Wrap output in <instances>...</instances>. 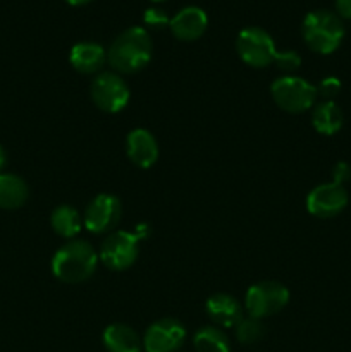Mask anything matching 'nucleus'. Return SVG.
I'll list each match as a JSON object with an SVG mask.
<instances>
[{
	"label": "nucleus",
	"instance_id": "f257e3e1",
	"mask_svg": "<svg viewBox=\"0 0 351 352\" xmlns=\"http://www.w3.org/2000/svg\"><path fill=\"white\" fill-rule=\"evenodd\" d=\"M151 38L145 28L133 26L119 34L112 41L107 54V60L114 71L120 74H134L141 71L151 58Z\"/></svg>",
	"mask_w": 351,
	"mask_h": 352
},
{
	"label": "nucleus",
	"instance_id": "f03ea898",
	"mask_svg": "<svg viewBox=\"0 0 351 352\" xmlns=\"http://www.w3.org/2000/svg\"><path fill=\"white\" fill-rule=\"evenodd\" d=\"M98 256L86 241H71L62 246L52 260V272L65 284H79L95 274Z\"/></svg>",
	"mask_w": 351,
	"mask_h": 352
},
{
	"label": "nucleus",
	"instance_id": "7ed1b4c3",
	"mask_svg": "<svg viewBox=\"0 0 351 352\" xmlns=\"http://www.w3.org/2000/svg\"><path fill=\"white\" fill-rule=\"evenodd\" d=\"M301 34L310 50L329 55L341 45L344 38L343 21L330 10H313L306 14L301 24Z\"/></svg>",
	"mask_w": 351,
	"mask_h": 352
},
{
	"label": "nucleus",
	"instance_id": "20e7f679",
	"mask_svg": "<svg viewBox=\"0 0 351 352\" xmlns=\"http://www.w3.org/2000/svg\"><path fill=\"white\" fill-rule=\"evenodd\" d=\"M274 102L289 113H301L312 109L317 98V88L306 79L296 76L279 78L270 88Z\"/></svg>",
	"mask_w": 351,
	"mask_h": 352
},
{
	"label": "nucleus",
	"instance_id": "39448f33",
	"mask_svg": "<svg viewBox=\"0 0 351 352\" xmlns=\"http://www.w3.org/2000/svg\"><path fill=\"white\" fill-rule=\"evenodd\" d=\"M289 301V291L274 280L258 282L251 285L244 298V308L253 318H265L281 311Z\"/></svg>",
	"mask_w": 351,
	"mask_h": 352
},
{
	"label": "nucleus",
	"instance_id": "423d86ee",
	"mask_svg": "<svg viewBox=\"0 0 351 352\" xmlns=\"http://www.w3.org/2000/svg\"><path fill=\"white\" fill-rule=\"evenodd\" d=\"M236 50L244 64L258 69L272 64L277 54L272 36L262 28H244L237 34Z\"/></svg>",
	"mask_w": 351,
	"mask_h": 352
},
{
	"label": "nucleus",
	"instance_id": "0eeeda50",
	"mask_svg": "<svg viewBox=\"0 0 351 352\" xmlns=\"http://www.w3.org/2000/svg\"><path fill=\"white\" fill-rule=\"evenodd\" d=\"M147 232L131 234L127 230L114 232L103 241L100 250V260L107 268L114 272L127 270L138 258V241L143 239Z\"/></svg>",
	"mask_w": 351,
	"mask_h": 352
},
{
	"label": "nucleus",
	"instance_id": "6e6552de",
	"mask_svg": "<svg viewBox=\"0 0 351 352\" xmlns=\"http://www.w3.org/2000/svg\"><path fill=\"white\" fill-rule=\"evenodd\" d=\"M93 103L102 112H120L129 102V88L126 81L116 72H102L96 76L89 88Z\"/></svg>",
	"mask_w": 351,
	"mask_h": 352
},
{
	"label": "nucleus",
	"instance_id": "1a4fd4ad",
	"mask_svg": "<svg viewBox=\"0 0 351 352\" xmlns=\"http://www.w3.org/2000/svg\"><path fill=\"white\" fill-rule=\"evenodd\" d=\"M346 189L336 182L317 186L306 198V208L313 217H319V219H332V217L339 215L346 208Z\"/></svg>",
	"mask_w": 351,
	"mask_h": 352
},
{
	"label": "nucleus",
	"instance_id": "9d476101",
	"mask_svg": "<svg viewBox=\"0 0 351 352\" xmlns=\"http://www.w3.org/2000/svg\"><path fill=\"white\" fill-rule=\"evenodd\" d=\"M123 215L120 201L112 195H98L85 210V227L93 234L109 232Z\"/></svg>",
	"mask_w": 351,
	"mask_h": 352
},
{
	"label": "nucleus",
	"instance_id": "9b49d317",
	"mask_svg": "<svg viewBox=\"0 0 351 352\" xmlns=\"http://www.w3.org/2000/svg\"><path fill=\"white\" fill-rule=\"evenodd\" d=\"M186 339V330L182 323L174 318H164L155 322L147 330L143 347L147 352H176Z\"/></svg>",
	"mask_w": 351,
	"mask_h": 352
},
{
	"label": "nucleus",
	"instance_id": "f8f14e48",
	"mask_svg": "<svg viewBox=\"0 0 351 352\" xmlns=\"http://www.w3.org/2000/svg\"><path fill=\"white\" fill-rule=\"evenodd\" d=\"M206 26H209L206 12L195 6L184 7V9L179 10L171 19V24H169L172 34L182 41L198 40L206 31Z\"/></svg>",
	"mask_w": 351,
	"mask_h": 352
},
{
	"label": "nucleus",
	"instance_id": "ddd939ff",
	"mask_svg": "<svg viewBox=\"0 0 351 352\" xmlns=\"http://www.w3.org/2000/svg\"><path fill=\"white\" fill-rule=\"evenodd\" d=\"M127 157L140 168H150L158 158V144L147 129L131 131L126 140Z\"/></svg>",
	"mask_w": 351,
	"mask_h": 352
},
{
	"label": "nucleus",
	"instance_id": "4468645a",
	"mask_svg": "<svg viewBox=\"0 0 351 352\" xmlns=\"http://www.w3.org/2000/svg\"><path fill=\"white\" fill-rule=\"evenodd\" d=\"M206 315L219 327H236L243 320V306L229 294H213L205 305Z\"/></svg>",
	"mask_w": 351,
	"mask_h": 352
},
{
	"label": "nucleus",
	"instance_id": "2eb2a0df",
	"mask_svg": "<svg viewBox=\"0 0 351 352\" xmlns=\"http://www.w3.org/2000/svg\"><path fill=\"white\" fill-rule=\"evenodd\" d=\"M105 50L102 45L93 43V41H83L72 47L69 60L71 65L81 74H95L105 64Z\"/></svg>",
	"mask_w": 351,
	"mask_h": 352
},
{
	"label": "nucleus",
	"instance_id": "dca6fc26",
	"mask_svg": "<svg viewBox=\"0 0 351 352\" xmlns=\"http://www.w3.org/2000/svg\"><path fill=\"white\" fill-rule=\"evenodd\" d=\"M103 346L109 352H141L143 342L138 333L124 323H114L103 330Z\"/></svg>",
	"mask_w": 351,
	"mask_h": 352
},
{
	"label": "nucleus",
	"instance_id": "f3484780",
	"mask_svg": "<svg viewBox=\"0 0 351 352\" xmlns=\"http://www.w3.org/2000/svg\"><path fill=\"white\" fill-rule=\"evenodd\" d=\"M28 199V186L14 174H0V208L16 210Z\"/></svg>",
	"mask_w": 351,
	"mask_h": 352
},
{
	"label": "nucleus",
	"instance_id": "a211bd4d",
	"mask_svg": "<svg viewBox=\"0 0 351 352\" xmlns=\"http://www.w3.org/2000/svg\"><path fill=\"white\" fill-rule=\"evenodd\" d=\"M312 122L320 134L332 136L343 126V112L334 102H323L313 110Z\"/></svg>",
	"mask_w": 351,
	"mask_h": 352
},
{
	"label": "nucleus",
	"instance_id": "6ab92c4d",
	"mask_svg": "<svg viewBox=\"0 0 351 352\" xmlns=\"http://www.w3.org/2000/svg\"><path fill=\"white\" fill-rule=\"evenodd\" d=\"M50 223L58 236L67 237V239L78 236L79 230H81V219H79V213L69 205L57 206V208L52 212Z\"/></svg>",
	"mask_w": 351,
	"mask_h": 352
},
{
	"label": "nucleus",
	"instance_id": "aec40b11",
	"mask_svg": "<svg viewBox=\"0 0 351 352\" xmlns=\"http://www.w3.org/2000/svg\"><path fill=\"white\" fill-rule=\"evenodd\" d=\"M196 352H231L226 333L217 327H203L193 337Z\"/></svg>",
	"mask_w": 351,
	"mask_h": 352
},
{
	"label": "nucleus",
	"instance_id": "412c9836",
	"mask_svg": "<svg viewBox=\"0 0 351 352\" xmlns=\"http://www.w3.org/2000/svg\"><path fill=\"white\" fill-rule=\"evenodd\" d=\"M265 327L258 318L248 316L236 325V337L241 344H255L264 337Z\"/></svg>",
	"mask_w": 351,
	"mask_h": 352
},
{
	"label": "nucleus",
	"instance_id": "4be33fe9",
	"mask_svg": "<svg viewBox=\"0 0 351 352\" xmlns=\"http://www.w3.org/2000/svg\"><path fill=\"white\" fill-rule=\"evenodd\" d=\"M274 62L277 64V67L284 72H292L301 65V57L296 54L295 50L288 52H277L275 54Z\"/></svg>",
	"mask_w": 351,
	"mask_h": 352
},
{
	"label": "nucleus",
	"instance_id": "5701e85b",
	"mask_svg": "<svg viewBox=\"0 0 351 352\" xmlns=\"http://www.w3.org/2000/svg\"><path fill=\"white\" fill-rule=\"evenodd\" d=\"M341 91V81L337 78H326L317 86V95L326 98V102H332L334 96Z\"/></svg>",
	"mask_w": 351,
	"mask_h": 352
},
{
	"label": "nucleus",
	"instance_id": "b1692460",
	"mask_svg": "<svg viewBox=\"0 0 351 352\" xmlns=\"http://www.w3.org/2000/svg\"><path fill=\"white\" fill-rule=\"evenodd\" d=\"M143 19H145V23L148 24V26L155 28V30H158V28L169 26V24H171V19H169L167 14H165L162 9H157V7H151V9L145 10Z\"/></svg>",
	"mask_w": 351,
	"mask_h": 352
},
{
	"label": "nucleus",
	"instance_id": "393cba45",
	"mask_svg": "<svg viewBox=\"0 0 351 352\" xmlns=\"http://www.w3.org/2000/svg\"><path fill=\"white\" fill-rule=\"evenodd\" d=\"M332 177H334L332 182L343 186L344 182L351 179V167L346 164V162H339V164H336V167L332 168Z\"/></svg>",
	"mask_w": 351,
	"mask_h": 352
},
{
	"label": "nucleus",
	"instance_id": "a878e982",
	"mask_svg": "<svg viewBox=\"0 0 351 352\" xmlns=\"http://www.w3.org/2000/svg\"><path fill=\"white\" fill-rule=\"evenodd\" d=\"M336 14L343 19H351V0H336Z\"/></svg>",
	"mask_w": 351,
	"mask_h": 352
},
{
	"label": "nucleus",
	"instance_id": "bb28decb",
	"mask_svg": "<svg viewBox=\"0 0 351 352\" xmlns=\"http://www.w3.org/2000/svg\"><path fill=\"white\" fill-rule=\"evenodd\" d=\"M6 162H7V155H6V150H3V148L0 146V170H2V168L6 167Z\"/></svg>",
	"mask_w": 351,
	"mask_h": 352
},
{
	"label": "nucleus",
	"instance_id": "cd10ccee",
	"mask_svg": "<svg viewBox=\"0 0 351 352\" xmlns=\"http://www.w3.org/2000/svg\"><path fill=\"white\" fill-rule=\"evenodd\" d=\"M67 3H71V6H85V3L92 2V0H65Z\"/></svg>",
	"mask_w": 351,
	"mask_h": 352
},
{
	"label": "nucleus",
	"instance_id": "c85d7f7f",
	"mask_svg": "<svg viewBox=\"0 0 351 352\" xmlns=\"http://www.w3.org/2000/svg\"><path fill=\"white\" fill-rule=\"evenodd\" d=\"M153 2H165V0H153Z\"/></svg>",
	"mask_w": 351,
	"mask_h": 352
}]
</instances>
